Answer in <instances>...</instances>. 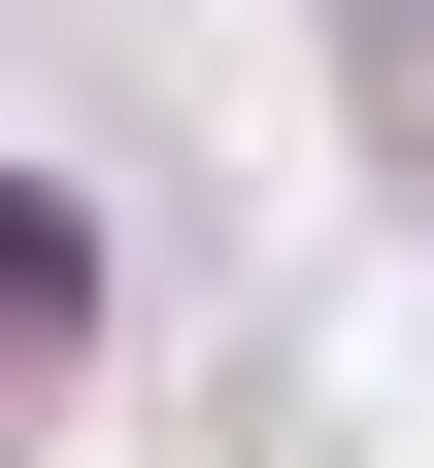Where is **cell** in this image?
<instances>
[{"label":"cell","mask_w":434,"mask_h":468,"mask_svg":"<svg viewBox=\"0 0 434 468\" xmlns=\"http://www.w3.org/2000/svg\"><path fill=\"white\" fill-rule=\"evenodd\" d=\"M68 302H101V234L34 201V167H0V368H68Z\"/></svg>","instance_id":"obj_1"}]
</instances>
